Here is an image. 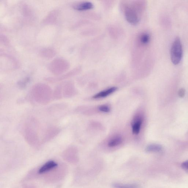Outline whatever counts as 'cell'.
Masks as SVG:
<instances>
[{
  "mask_svg": "<svg viewBox=\"0 0 188 188\" xmlns=\"http://www.w3.org/2000/svg\"><path fill=\"white\" fill-rule=\"evenodd\" d=\"M31 93L34 100L41 104H48L53 97L51 88L42 84H37L33 86Z\"/></svg>",
  "mask_w": 188,
  "mask_h": 188,
  "instance_id": "1",
  "label": "cell"
},
{
  "mask_svg": "<svg viewBox=\"0 0 188 188\" xmlns=\"http://www.w3.org/2000/svg\"><path fill=\"white\" fill-rule=\"evenodd\" d=\"M68 171L67 166L65 164H61L46 173L44 179L47 183H57L64 178L67 174Z\"/></svg>",
  "mask_w": 188,
  "mask_h": 188,
  "instance_id": "2",
  "label": "cell"
},
{
  "mask_svg": "<svg viewBox=\"0 0 188 188\" xmlns=\"http://www.w3.org/2000/svg\"><path fill=\"white\" fill-rule=\"evenodd\" d=\"M49 68L51 73L55 75H59L69 69V64L64 59H56L50 64Z\"/></svg>",
  "mask_w": 188,
  "mask_h": 188,
  "instance_id": "3",
  "label": "cell"
},
{
  "mask_svg": "<svg viewBox=\"0 0 188 188\" xmlns=\"http://www.w3.org/2000/svg\"><path fill=\"white\" fill-rule=\"evenodd\" d=\"M183 50L181 41L179 38L175 39L171 48V60L175 65L180 62L182 57Z\"/></svg>",
  "mask_w": 188,
  "mask_h": 188,
  "instance_id": "4",
  "label": "cell"
},
{
  "mask_svg": "<svg viewBox=\"0 0 188 188\" xmlns=\"http://www.w3.org/2000/svg\"><path fill=\"white\" fill-rule=\"evenodd\" d=\"M124 11L126 19L129 23L133 25L139 23V16L135 8L127 6L124 9Z\"/></svg>",
  "mask_w": 188,
  "mask_h": 188,
  "instance_id": "5",
  "label": "cell"
},
{
  "mask_svg": "<svg viewBox=\"0 0 188 188\" xmlns=\"http://www.w3.org/2000/svg\"><path fill=\"white\" fill-rule=\"evenodd\" d=\"M60 94L61 98L63 96L65 98H69L73 96L74 93V89L73 84L68 82L59 86L57 88Z\"/></svg>",
  "mask_w": 188,
  "mask_h": 188,
  "instance_id": "6",
  "label": "cell"
},
{
  "mask_svg": "<svg viewBox=\"0 0 188 188\" xmlns=\"http://www.w3.org/2000/svg\"><path fill=\"white\" fill-rule=\"evenodd\" d=\"M25 137L27 142L30 145L34 147L39 146L40 142L38 136L33 129L30 128H27L25 132Z\"/></svg>",
  "mask_w": 188,
  "mask_h": 188,
  "instance_id": "7",
  "label": "cell"
},
{
  "mask_svg": "<svg viewBox=\"0 0 188 188\" xmlns=\"http://www.w3.org/2000/svg\"><path fill=\"white\" fill-rule=\"evenodd\" d=\"M64 160L68 162L74 164L77 161V157L75 148L72 147L66 149L63 153Z\"/></svg>",
  "mask_w": 188,
  "mask_h": 188,
  "instance_id": "8",
  "label": "cell"
},
{
  "mask_svg": "<svg viewBox=\"0 0 188 188\" xmlns=\"http://www.w3.org/2000/svg\"><path fill=\"white\" fill-rule=\"evenodd\" d=\"M143 122V118L141 115H137L133 119L132 123V133L135 135L139 134Z\"/></svg>",
  "mask_w": 188,
  "mask_h": 188,
  "instance_id": "9",
  "label": "cell"
},
{
  "mask_svg": "<svg viewBox=\"0 0 188 188\" xmlns=\"http://www.w3.org/2000/svg\"><path fill=\"white\" fill-rule=\"evenodd\" d=\"M58 165L55 161H48L41 167L38 171V173L40 174L46 173L56 168Z\"/></svg>",
  "mask_w": 188,
  "mask_h": 188,
  "instance_id": "10",
  "label": "cell"
},
{
  "mask_svg": "<svg viewBox=\"0 0 188 188\" xmlns=\"http://www.w3.org/2000/svg\"><path fill=\"white\" fill-rule=\"evenodd\" d=\"M94 7L93 4L89 2H83L73 6L74 9L79 11H84L92 9Z\"/></svg>",
  "mask_w": 188,
  "mask_h": 188,
  "instance_id": "11",
  "label": "cell"
},
{
  "mask_svg": "<svg viewBox=\"0 0 188 188\" xmlns=\"http://www.w3.org/2000/svg\"><path fill=\"white\" fill-rule=\"evenodd\" d=\"M117 89V88L116 87H112L106 90L102 91L98 93L93 97V98L95 99H100L105 98L109 95L112 94Z\"/></svg>",
  "mask_w": 188,
  "mask_h": 188,
  "instance_id": "12",
  "label": "cell"
},
{
  "mask_svg": "<svg viewBox=\"0 0 188 188\" xmlns=\"http://www.w3.org/2000/svg\"><path fill=\"white\" fill-rule=\"evenodd\" d=\"M76 71V70H73L69 72V73L64 74V75H63L56 77L47 78H46V80L47 81L51 82H55L60 81L61 80L67 79V78L71 77V76H73L75 74Z\"/></svg>",
  "mask_w": 188,
  "mask_h": 188,
  "instance_id": "13",
  "label": "cell"
},
{
  "mask_svg": "<svg viewBox=\"0 0 188 188\" xmlns=\"http://www.w3.org/2000/svg\"><path fill=\"white\" fill-rule=\"evenodd\" d=\"M123 142L122 138L120 136H117L109 140L108 146L109 147H113L120 145Z\"/></svg>",
  "mask_w": 188,
  "mask_h": 188,
  "instance_id": "14",
  "label": "cell"
},
{
  "mask_svg": "<svg viewBox=\"0 0 188 188\" xmlns=\"http://www.w3.org/2000/svg\"><path fill=\"white\" fill-rule=\"evenodd\" d=\"M162 146L159 144H152L148 146L146 148V151L148 152H155L161 151Z\"/></svg>",
  "mask_w": 188,
  "mask_h": 188,
  "instance_id": "15",
  "label": "cell"
},
{
  "mask_svg": "<svg viewBox=\"0 0 188 188\" xmlns=\"http://www.w3.org/2000/svg\"><path fill=\"white\" fill-rule=\"evenodd\" d=\"M112 186L113 188H140V186L136 184L125 185L114 183L112 185Z\"/></svg>",
  "mask_w": 188,
  "mask_h": 188,
  "instance_id": "16",
  "label": "cell"
},
{
  "mask_svg": "<svg viewBox=\"0 0 188 188\" xmlns=\"http://www.w3.org/2000/svg\"><path fill=\"white\" fill-rule=\"evenodd\" d=\"M59 131V129L56 128H51L47 132L46 136L45 137V140L47 141V140L51 139L58 133Z\"/></svg>",
  "mask_w": 188,
  "mask_h": 188,
  "instance_id": "17",
  "label": "cell"
},
{
  "mask_svg": "<svg viewBox=\"0 0 188 188\" xmlns=\"http://www.w3.org/2000/svg\"><path fill=\"white\" fill-rule=\"evenodd\" d=\"M55 51L51 49H45L41 52V55L46 58H51L55 55Z\"/></svg>",
  "mask_w": 188,
  "mask_h": 188,
  "instance_id": "18",
  "label": "cell"
},
{
  "mask_svg": "<svg viewBox=\"0 0 188 188\" xmlns=\"http://www.w3.org/2000/svg\"><path fill=\"white\" fill-rule=\"evenodd\" d=\"M140 43L143 45L148 44L150 40V36L147 33H144L140 35L139 38Z\"/></svg>",
  "mask_w": 188,
  "mask_h": 188,
  "instance_id": "19",
  "label": "cell"
},
{
  "mask_svg": "<svg viewBox=\"0 0 188 188\" xmlns=\"http://www.w3.org/2000/svg\"><path fill=\"white\" fill-rule=\"evenodd\" d=\"M98 108L100 111L104 113H108L110 111V108L107 105H102L99 106Z\"/></svg>",
  "mask_w": 188,
  "mask_h": 188,
  "instance_id": "20",
  "label": "cell"
},
{
  "mask_svg": "<svg viewBox=\"0 0 188 188\" xmlns=\"http://www.w3.org/2000/svg\"><path fill=\"white\" fill-rule=\"evenodd\" d=\"M181 166L183 169L188 171V160L183 162Z\"/></svg>",
  "mask_w": 188,
  "mask_h": 188,
  "instance_id": "21",
  "label": "cell"
},
{
  "mask_svg": "<svg viewBox=\"0 0 188 188\" xmlns=\"http://www.w3.org/2000/svg\"><path fill=\"white\" fill-rule=\"evenodd\" d=\"M185 94V90L184 89H181L179 90L178 95L180 97H181V98H183V97L184 96Z\"/></svg>",
  "mask_w": 188,
  "mask_h": 188,
  "instance_id": "22",
  "label": "cell"
},
{
  "mask_svg": "<svg viewBox=\"0 0 188 188\" xmlns=\"http://www.w3.org/2000/svg\"><path fill=\"white\" fill-rule=\"evenodd\" d=\"M24 188H36L34 186L24 185H23Z\"/></svg>",
  "mask_w": 188,
  "mask_h": 188,
  "instance_id": "23",
  "label": "cell"
}]
</instances>
